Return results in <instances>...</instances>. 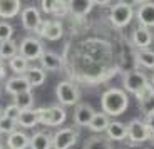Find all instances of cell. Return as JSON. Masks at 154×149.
I'll return each mask as SVG.
<instances>
[{"label":"cell","instance_id":"cell-1","mask_svg":"<svg viewBox=\"0 0 154 149\" xmlns=\"http://www.w3.org/2000/svg\"><path fill=\"white\" fill-rule=\"evenodd\" d=\"M127 106H129V97L121 89H116V87L107 89L100 96V107H102L104 114H107L109 117L124 114L127 111Z\"/></svg>","mask_w":154,"mask_h":149},{"label":"cell","instance_id":"cell-2","mask_svg":"<svg viewBox=\"0 0 154 149\" xmlns=\"http://www.w3.org/2000/svg\"><path fill=\"white\" fill-rule=\"evenodd\" d=\"M122 85L127 92H131V94H134V96L137 97L139 94H143L144 89L149 85V79H147V76L144 72H141V70H127L122 76Z\"/></svg>","mask_w":154,"mask_h":149},{"label":"cell","instance_id":"cell-3","mask_svg":"<svg viewBox=\"0 0 154 149\" xmlns=\"http://www.w3.org/2000/svg\"><path fill=\"white\" fill-rule=\"evenodd\" d=\"M132 17H134V8H132L131 4H126V2H117V4H114L111 7V12H109V20L117 29L127 27L131 23Z\"/></svg>","mask_w":154,"mask_h":149},{"label":"cell","instance_id":"cell-4","mask_svg":"<svg viewBox=\"0 0 154 149\" xmlns=\"http://www.w3.org/2000/svg\"><path fill=\"white\" fill-rule=\"evenodd\" d=\"M67 119V112L62 106H50V107H40L38 109V124L49 127H57L64 124Z\"/></svg>","mask_w":154,"mask_h":149},{"label":"cell","instance_id":"cell-5","mask_svg":"<svg viewBox=\"0 0 154 149\" xmlns=\"http://www.w3.org/2000/svg\"><path fill=\"white\" fill-rule=\"evenodd\" d=\"M55 96L62 106H75L81 97V92L75 84H72L69 80H62L55 87Z\"/></svg>","mask_w":154,"mask_h":149},{"label":"cell","instance_id":"cell-6","mask_svg":"<svg viewBox=\"0 0 154 149\" xmlns=\"http://www.w3.org/2000/svg\"><path fill=\"white\" fill-rule=\"evenodd\" d=\"M19 54L23 59H27V61H37L44 54L42 42L35 37H25L19 44Z\"/></svg>","mask_w":154,"mask_h":149},{"label":"cell","instance_id":"cell-7","mask_svg":"<svg viewBox=\"0 0 154 149\" xmlns=\"http://www.w3.org/2000/svg\"><path fill=\"white\" fill-rule=\"evenodd\" d=\"M77 138H79V134L74 127L59 129L52 136V149H70L72 146H75Z\"/></svg>","mask_w":154,"mask_h":149},{"label":"cell","instance_id":"cell-8","mask_svg":"<svg viewBox=\"0 0 154 149\" xmlns=\"http://www.w3.org/2000/svg\"><path fill=\"white\" fill-rule=\"evenodd\" d=\"M127 139H131L132 144H141V142L151 141L152 136H151L147 126L144 124V121L132 119L131 123L127 124Z\"/></svg>","mask_w":154,"mask_h":149},{"label":"cell","instance_id":"cell-9","mask_svg":"<svg viewBox=\"0 0 154 149\" xmlns=\"http://www.w3.org/2000/svg\"><path fill=\"white\" fill-rule=\"evenodd\" d=\"M20 17H22V25H23L25 30L37 32L38 34L44 20H42V17H40V12L37 10V7H34V5L25 7L22 12H20Z\"/></svg>","mask_w":154,"mask_h":149},{"label":"cell","instance_id":"cell-10","mask_svg":"<svg viewBox=\"0 0 154 149\" xmlns=\"http://www.w3.org/2000/svg\"><path fill=\"white\" fill-rule=\"evenodd\" d=\"M152 32L146 27H136L134 30H132V35H131V40H132V45L136 47L137 50H146L149 49V45L152 44Z\"/></svg>","mask_w":154,"mask_h":149},{"label":"cell","instance_id":"cell-11","mask_svg":"<svg viewBox=\"0 0 154 149\" xmlns=\"http://www.w3.org/2000/svg\"><path fill=\"white\" fill-rule=\"evenodd\" d=\"M136 19L141 27H154V2H141L136 10Z\"/></svg>","mask_w":154,"mask_h":149},{"label":"cell","instance_id":"cell-12","mask_svg":"<svg viewBox=\"0 0 154 149\" xmlns=\"http://www.w3.org/2000/svg\"><path fill=\"white\" fill-rule=\"evenodd\" d=\"M38 35L47 40H59L64 35V27L59 20H44L42 27L38 30Z\"/></svg>","mask_w":154,"mask_h":149},{"label":"cell","instance_id":"cell-13","mask_svg":"<svg viewBox=\"0 0 154 149\" xmlns=\"http://www.w3.org/2000/svg\"><path fill=\"white\" fill-rule=\"evenodd\" d=\"M5 91L12 96H20V94H25V92H32V85L27 82V79L23 76H15L7 79L5 82Z\"/></svg>","mask_w":154,"mask_h":149},{"label":"cell","instance_id":"cell-14","mask_svg":"<svg viewBox=\"0 0 154 149\" xmlns=\"http://www.w3.org/2000/svg\"><path fill=\"white\" fill-rule=\"evenodd\" d=\"M94 114H96V111H94L89 104H77L75 109H74V121H75L77 126L89 127Z\"/></svg>","mask_w":154,"mask_h":149},{"label":"cell","instance_id":"cell-15","mask_svg":"<svg viewBox=\"0 0 154 149\" xmlns=\"http://www.w3.org/2000/svg\"><path fill=\"white\" fill-rule=\"evenodd\" d=\"M38 61H40V67L44 70H52V72H55V70H59L62 67L60 55L52 52V50H44V54L40 55Z\"/></svg>","mask_w":154,"mask_h":149},{"label":"cell","instance_id":"cell-16","mask_svg":"<svg viewBox=\"0 0 154 149\" xmlns=\"http://www.w3.org/2000/svg\"><path fill=\"white\" fill-rule=\"evenodd\" d=\"M22 12L20 0H0V19H14Z\"/></svg>","mask_w":154,"mask_h":149},{"label":"cell","instance_id":"cell-17","mask_svg":"<svg viewBox=\"0 0 154 149\" xmlns=\"http://www.w3.org/2000/svg\"><path fill=\"white\" fill-rule=\"evenodd\" d=\"M137 101H139V106H141V111L146 116L154 112V87H152L151 82H149V85L144 89L143 94L137 96Z\"/></svg>","mask_w":154,"mask_h":149},{"label":"cell","instance_id":"cell-18","mask_svg":"<svg viewBox=\"0 0 154 149\" xmlns=\"http://www.w3.org/2000/svg\"><path fill=\"white\" fill-rule=\"evenodd\" d=\"M7 146L8 149H27L30 146V136L23 131H15V132L8 134Z\"/></svg>","mask_w":154,"mask_h":149},{"label":"cell","instance_id":"cell-19","mask_svg":"<svg viewBox=\"0 0 154 149\" xmlns=\"http://www.w3.org/2000/svg\"><path fill=\"white\" fill-rule=\"evenodd\" d=\"M106 136L109 141H124V139H127V124L111 121L109 127L106 129Z\"/></svg>","mask_w":154,"mask_h":149},{"label":"cell","instance_id":"cell-20","mask_svg":"<svg viewBox=\"0 0 154 149\" xmlns=\"http://www.w3.org/2000/svg\"><path fill=\"white\" fill-rule=\"evenodd\" d=\"M30 149H52V136L44 131H37L30 136Z\"/></svg>","mask_w":154,"mask_h":149},{"label":"cell","instance_id":"cell-21","mask_svg":"<svg viewBox=\"0 0 154 149\" xmlns=\"http://www.w3.org/2000/svg\"><path fill=\"white\" fill-rule=\"evenodd\" d=\"M23 77L27 79V82L32 87H38V85H42L45 82L47 74L42 67H29V70L23 74Z\"/></svg>","mask_w":154,"mask_h":149},{"label":"cell","instance_id":"cell-22","mask_svg":"<svg viewBox=\"0 0 154 149\" xmlns=\"http://www.w3.org/2000/svg\"><path fill=\"white\" fill-rule=\"evenodd\" d=\"M94 2L91 0H81V2H69V12L75 17H85L87 14H91V10L94 8Z\"/></svg>","mask_w":154,"mask_h":149},{"label":"cell","instance_id":"cell-23","mask_svg":"<svg viewBox=\"0 0 154 149\" xmlns=\"http://www.w3.org/2000/svg\"><path fill=\"white\" fill-rule=\"evenodd\" d=\"M38 124V109H30V111H22L19 121H17V126L23 127V129H30V127L37 126Z\"/></svg>","mask_w":154,"mask_h":149},{"label":"cell","instance_id":"cell-24","mask_svg":"<svg viewBox=\"0 0 154 149\" xmlns=\"http://www.w3.org/2000/svg\"><path fill=\"white\" fill-rule=\"evenodd\" d=\"M109 124H111V119H109L107 114H104V112H96L92 121H91V124H89V129L92 131V132H104L109 127Z\"/></svg>","mask_w":154,"mask_h":149},{"label":"cell","instance_id":"cell-25","mask_svg":"<svg viewBox=\"0 0 154 149\" xmlns=\"http://www.w3.org/2000/svg\"><path fill=\"white\" fill-rule=\"evenodd\" d=\"M137 65L144 67V69H154V50L146 49V50H137L134 54Z\"/></svg>","mask_w":154,"mask_h":149},{"label":"cell","instance_id":"cell-26","mask_svg":"<svg viewBox=\"0 0 154 149\" xmlns=\"http://www.w3.org/2000/svg\"><path fill=\"white\" fill-rule=\"evenodd\" d=\"M8 65H10V70L14 74H25L29 70V67H30V65H29V61L27 59H23L22 55H20V54H17L15 57H12L10 61H8Z\"/></svg>","mask_w":154,"mask_h":149},{"label":"cell","instance_id":"cell-27","mask_svg":"<svg viewBox=\"0 0 154 149\" xmlns=\"http://www.w3.org/2000/svg\"><path fill=\"white\" fill-rule=\"evenodd\" d=\"M19 54V45L15 40H7V42H0V59L4 61H10L12 57H15Z\"/></svg>","mask_w":154,"mask_h":149},{"label":"cell","instance_id":"cell-28","mask_svg":"<svg viewBox=\"0 0 154 149\" xmlns=\"http://www.w3.org/2000/svg\"><path fill=\"white\" fill-rule=\"evenodd\" d=\"M84 149H112V146H111V141L107 138L92 136V138H89L85 141Z\"/></svg>","mask_w":154,"mask_h":149},{"label":"cell","instance_id":"cell-29","mask_svg":"<svg viewBox=\"0 0 154 149\" xmlns=\"http://www.w3.org/2000/svg\"><path fill=\"white\" fill-rule=\"evenodd\" d=\"M14 104L19 107L20 111H30L34 107V94L32 92H25V94L15 96L14 97Z\"/></svg>","mask_w":154,"mask_h":149},{"label":"cell","instance_id":"cell-30","mask_svg":"<svg viewBox=\"0 0 154 149\" xmlns=\"http://www.w3.org/2000/svg\"><path fill=\"white\" fill-rule=\"evenodd\" d=\"M17 131V123L12 119L2 116L0 117V134H12Z\"/></svg>","mask_w":154,"mask_h":149},{"label":"cell","instance_id":"cell-31","mask_svg":"<svg viewBox=\"0 0 154 149\" xmlns=\"http://www.w3.org/2000/svg\"><path fill=\"white\" fill-rule=\"evenodd\" d=\"M20 114H22V111H20L19 107L12 102V104H8L7 107H4V114H2V116H5V117H8V119H12V121H15V123H17L19 117H20Z\"/></svg>","mask_w":154,"mask_h":149},{"label":"cell","instance_id":"cell-32","mask_svg":"<svg viewBox=\"0 0 154 149\" xmlns=\"http://www.w3.org/2000/svg\"><path fill=\"white\" fill-rule=\"evenodd\" d=\"M12 35H14V27L7 22H0V42L12 40Z\"/></svg>","mask_w":154,"mask_h":149},{"label":"cell","instance_id":"cell-33","mask_svg":"<svg viewBox=\"0 0 154 149\" xmlns=\"http://www.w3.org/2000/svg\"><path fill=\"white\" fill-rule=\"evenodd\" d=\"M66 14H70L69 12V2H55V10L54 15H66Z\"/></svg>","mask_w":154,"mask_h":149},{"label":"cell","instance_id":"cell-34","mask_svg":"<svg viewBox=\"0 0 154 149\" xmlns=\"http://www.w3.org/2000/svg\"><path fill=\"white\" fill-rule=\"evenodd\" d=\"M40 7L45 14H52L54 15V10H55V2H49V0H42L40 2Z\"/></svg>","mask_w":154,"mask_h":149},{"label":"cell","instance_id":"cell-35","mask_svg":"<svg viewBox=\"0 0 154 149\" xmlns=\"http://www.w3.org/2000/svg\"><path fill=\"white\" fill-rule=\"evenodd\" d=\"M144 124L147 126V129H149L151 136H152V139H154V112H152V114H147V116H146V119H144Z\"/></svg>","mask_w":154,"mask_h":149},{"label":"cell","instance_id":"cell-36","mask_svg":"<svg viewBox=\"0 0 154 149\" xmlns=\"http://www.w3.org/2000/svg\"><path fill=\"white\" fill-rule=\"evenodd\" d=\"M5 76H7V69H5V65H4V61L0 59V80L5 79Z\"/></svg>","mask_w":154,"mask_h":149},{"label":"cell","instance_id":"cell-37","mask_svg":"<svg viewBox=\"0 0 154 149\" xmlns=\"http://www.w3.org/2000/svg\"><path fill=\"white\" fill-rule=\"evenodd\" d=\"M124 149H143L139 144H131V146H127V147H124Z\"/></svg>","mask_w":154,"mask_h":149},{"label":"cell","instance_id":"cell-38","mask_svg":"<svg viewBox=\"0 0 154 149\" xmlns=\"http://www.w3.org/2000/svg\"><path fill=\"white\" fill-rule=\"evenodd\" d=\"M149 82L152 84V87H154V72H152V76H151V79H149Z\"/></svg>","mask_w":154,"mask_h":149},{"label":"cell","instance_id":"cell-39","mask_svg":"<svg viewBox=\"0 0 154 149\" xmlns=\"http://www.w3.org/2000/svg\"><path fill=\"white\" fill-rule=\"evenodd\" d=\"M2 114H4V109H2V107H0V117H2Z\"/></svg>","mask_w":154,"mask_h":149},{"label":"cell","instance_id":"cell-40","mask_svg":"<svg viewBox=\"0 0 154 149\" xmlns=\"http://www.w3.org/2000/svg\"><path fill=\"white\" fill-rule=\"evenodd\" d=\"M0 149H4V146H2V142H0Z\"/></svg>","mask_w":154,"mask_h":149},{"label":"cell","instance_id":"cell-41","mask_svg":"<svg viewBox=\"0 0 154 149\" xmlns=\"http://www.w3.org/2000/svg\"><path fill=\"white\" fill-rule=\"evenodd\" d=\"M0 136H2V134H0Z\"/></svg>","mask_w":154,"mask_h":149}]
</instances>
